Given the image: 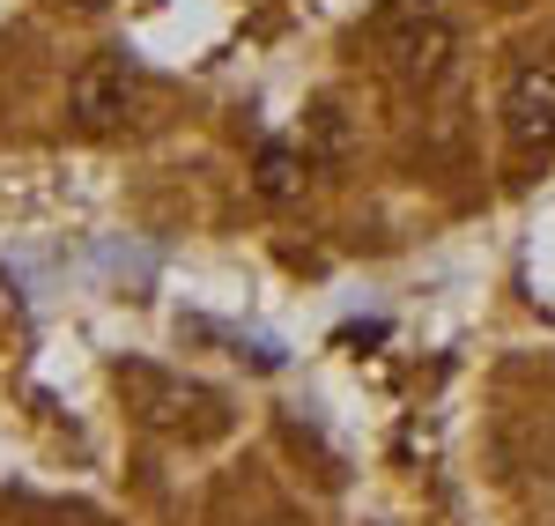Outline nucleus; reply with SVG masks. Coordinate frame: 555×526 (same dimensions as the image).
Segmentation results:
<instances>
[{"label":"nucleus","mask_w":555,"mask_h":526,"mask_svg":"<svg viewBox=\"0 0 555 526\" xmlns=\"http://www.w3.org/2000/svg\"><path fill=\"white\" fill-rule=\"evenodd\" d=\"M371 44H378L385 75L400 89H437L452 75V52H460L452 23L429 0H385L378 15H371Z\"/></svg>","instance_id":"obj_1"},{"label":"nucleus","mask_w":555,"mask_h":526,"mask_svg":"<svg viewBox=\"0 0 555 526\" xmlns=\"http://www.w3.org/2000/svg\"><path fill=\"white\" fill-rule=\"evenodd\" d=\"M119 386L133 394V408L156 423V431H178V438H215L222 431V400L193 379H171L156 363H119Z\"/></svg>","instance_id":"obj_2"},{"label":"nucleus","mask_w":555,"mask_h":526,"mask_svg":"<svg viewBox=\"0 0 555 526\" xmlns=\"http://www.w3.org/2000/svg\"><path fill=\"white\" fill-rule=\"evenodd\" d=\"M504 133L533 156H555V60H518L504 82Z\"/></svg>","instance_id":"obj_3"},{"label":"nucleus","mask_w":555,"mask_h":526,"mask_svg":"<svg viewBox=\"0 0 555 526\" xmlns=\"http://www.w3.org/2000/svg\"><path fill=\"white\" fill-rule=\"evenodd\" d=\"M127 112H133V67L127 60H89L82 75L67 82V119L82 133H112V127H127Z\"/></svg>","instance_id":"obj_4"},{"label":"nucleus","mask_w":555,"mask_h":526,"mask_svg":"<svg viewBox=\"0 0 555 526\" xmlns=\"http://www.w3.org/2000/svg\"><path fill=\"white\" fill-rule=\"evenodd\" d=\"M304 164H311V156H297L289 141H267V149H259V164H253L259 201H274V208H282V201H297V193H304Z\"/></svg>","instance_id":"obj_5"},{"label":"nucleus","mask_w":555,"mask_h":526,"mask_svg":"<svg viewBox=\"0 0 555 526\" xmlns=\"http://www.w3.org/2000/svg\"><path fill=\"white\" fill-rule=\"evenodd\" d=\"M67 8H82V15H96V8H112V0H67Z\"/></svg>","instance_id":"obj_6"}]
</instances>
